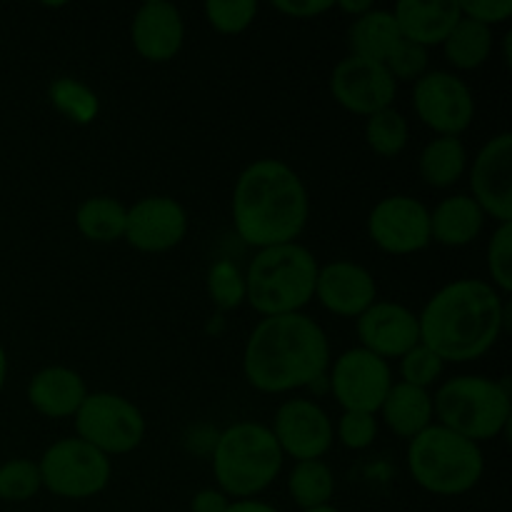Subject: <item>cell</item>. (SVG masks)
<instances>
[{
	"label": "cell",
	"mask_w": 512,
	"mask_h": 512,
	"mask_svg": "<svg viewBox=\"0 0 512 512\" xmlns=\"http://www.w3.org/2000/svg\"><path fill=\"white\" fill-rule=\"evenodd\" d=\"M400 35L423 48L443 45L460 20L458 0H400L393 8Z\"/></svg>",
	"instance_id": "cell-21"
},
{
	"label": "cell",
	"mask_w": 512,
	"mask_h": 512,
	"mask_svg": "<svg viewBox=\"0 0 512 512\" xmlns=\"http://www.w3.org/2000/svg\"><path fill=\"white\" fill-rule=\"evenodd\" d=\"M333 100L353 115L370 118L385 108H393L398 83L383 63L345 55L330 73Z\"/></svg>",
	"instance_id": "cell-13"
},
{
	"label": "cell",
	"mask_w": 512,
	"mask_h": 512,
	"mask_svg": "<svg viewBox=\"0 0 512 512\" xmlns=\"http://www.w3.org/2000/svg\"><path fill=\"white\" fill-rule=\"evenodd\" d=\"M48 98L53 108L75 125H90L100 113L98 93L78 78H58L50 85Z\"/></svg>",
	"instance_id": "cell-30"
},
{
	"label": "cell",
	"mask_w": 512,
	"mask_h": 512,
	"mask_svg": "<svg viewBox=\"0 0 512 512\" xmlns=\"http://www.w3.org/2000/svg\"><path fill=\"white\" fill-rule=\"evenodd\" d=\"M130 43L148 63H168L183 50L185 20L178 5L168 0H148L130 23Z\"/></svg>",
	"instance_id": "cell-19"
},
{
	"label": "cell",
	"mask_w": 512,
	"mask_h": 512,
	"mask_svg": "<svg viewBox=\"0 0 512 512\" xmlns=\"http://www.w3.org/2000/svg\"><path fill=\"white\" fill-rule=\"evenodd\" d=\"M43 490L38 463L28 458L5 460L0 465V500L3 503H28Z\"/></svg>",
	"instance_id": "cell-31"
},
{
	"label": "cell",
	"mask_w": 512,
	"mask_h": 512,
	"mask_svg": "<svg viewBox=\"0 0 512 512\" xmlns=\"http://www.w3.org/2000/svg\"><path fill=\"white\" fill-rule=\"evenodd\" d=\"M368 238L388 255H415L430 245V208L413 195H388L368 213Z\"/></svg>",
	"instance_id": "cell-12"
},
{
	"label": "cell",
	"mask_w": 512,
	"mask_h": 512,
	"mask_svg": "<svg viewBox=\"0 0 512 512\" xmlns=\"http://www.w3.org/2000/svg\"><path fill=\"white\" fill-rule=\"evenodd\" d=\"M378 415L343 413L335 425V440L348 450H365L378 440Z\"/></svg>",
	"instance_id": "cell-37"
},
{
	"label": "cell",
	"mask_w": 512,
	"mask_h": 512,
	"mask_svg": "<svg viewBox=\"0 0 512 512\" xmlns=\"http://www.w3.org/2000/svg\"><path fill=\"white\" fill-rule=\"evenodd\" d=\"M330 363L328 333L305 313L263 318L243 348L245 380L265 395L310 388L328 375Z\"/></svg>",
	"instance_id": "cell-2"
},
{
	"label": "cell",
	"mask_w": 512,
	"mask_h": 512,
	"mask_svg": "<svg viewBox=\"0 0 512 512\" xmlns=\"http://www.w3.org/2000/svg\"><path fill=\"white\" fill-rule=\"evenodd\" d=\"M273 8L283 13L285 18L313 20L328 10H335V3L333 0H275Z\"/></svg>",
	"instance_id": "cell-39"
},
{
	"label": "cell",
	"mask_w": 512,
	"mask_h": 512,
	"mask_svg": "<svg viewBox=\"0 0 512 512\" xmlns=\"http://www.w3.org/2000/svg\"><path fill=\"white\" fill-rule=\"evenodd\" d=\"M408 473L425 493L458 498L483 480L485 455L478 443L433 423L408 443Z\"/></svg>",
	"instance_id": "cell-7"
},
{
	"label": "cell",
	"mask_w": 512,
	"mask_h": 512,
	"mask_svg": "<svg viewBox=\"0 0 512 512\" xmlns=\"http://www.w3.org/2000/svg\"><path fill=\"white\" fill-rule=\"evenodd\" d=\"M413 108L418 120L435 135L460 138L475 120V95L460 75L428 70L413 83Z\"/></svg>",
	"instance_id": "cell-11"
},
{
	"label": "cell",
	"mask_w": 512,
	"mask_h": 512,
	"mask_svg": "<svg viewBox=\"0 0 512 512\" xmlns=\"http://www.w3.org/2000/svg\"><path fill=\"white\" fill-rule=\"evenodd\" d=\"M485 218L488 215L470 195H448L430 210V243L443 248H465L480 238Z\"/></svg>",
	"instance_id": "cell-22"
},
{
	"label": "cell",
	"mask_w": 512,
	"mask_h": 512,
	"mask_svg": "<svg viewBox=\"0 0 512 512\" xmlns=\"http://www.w3.org/2000/svg\"><path fill=\"white\" fill-rule=\"evenodd\" d=\"M470 198L498 223H512V133H498L470 165Z\"/></svg>",
	"instance_id": "cell-16"
},
{
	"label": "cell",
	"mask_w": 512,
	"mask_h": 512,
	"mask_svg": "<svg viewBox=\"0 0 512 512\" xmlns=\"http://www.w3.org/2000/svg\"><path fill=\"white\" fill-rule=\"evenodd\" d=\"M190 228L188 210L170 195H148L128 208L125 243L140 253H168L178 248Z\"/></svg>",
	"instance_id": "cell-14"
},
{
	"label": "cell",
	"mask_w": 512,
	"mask_h": 512,
	"mask_svg": "<svg viewBox=\"0 0 512 512\" xmlns=\"http://www.w3.org/2000/svg\"><path fill=\"white\" fill-rule=\"evenodd\" d=\"M403 35H400L398 20H395L393 10L385 8H370L360 18H355L348 28V55L355 58L375 60L383 63L393 55L398 48Z\"/></svg>",
	"instance_id": "cell-24"
},
{
	"label": "cell",
	"mask_w": 512,
	"mask_h": 512,
	"mask_svg": "<svg viewBox=\"0 0 512 512\" xmlns=\"http://www.w3.org/2000/svg\"><path fill=\"white\" fill-rule=\"evenodd\" d=\"M228 512H280V510L273 508L270 503H263V500L250 498V500H233Z\"/></svg>",
	"instance_id": "cell-41"
},
{
	"label": "cell",
	"mask_w": 512,
	"mask_h": 512,
	"mask_svg": "<svg viewBox=\"0 0 512 512\" xmlns=\"http://www.w3.org/2000/svg\"><path fill=\"white\" fill-rule=\"evenodd\" d=\"M283 463L270 425L255 420L228 425L213 445V475L230 500L258 498L278 480Z\"/></svg>",
	"instance_id": "cell-5"
},
{
	"label": "cell",
	"mask_w": 512,
	"mask_h": 512,
	"mask_svg": "<svg viewBox=\"0 0 512 512\" xmlns=\"http://www.w3.org/2000/svg\"><path fill=\"white\" fill-rule=\"evenodd\" d=\"M300 512H343V510L333 508V505H323V508H313V510H300Z\"/></svg>",
	"instance_id": "cell-44"
},
{
	"label": "cell",
	"mask_w": 512,
	"mask_h": 512,
	"mask_svg": "<svg viewBox=\"0 0 512 512\" xmlns=\"http://www.w3.org/2000/svg\"><path fill=\"white\" fill-rule=\"evenodd\" d=\"M128 205L113 195H90L75 210V228L85 240L98 245L115 243L125 238Z\"/></svg>",
	"instance_id": "cell-26"
},
{
	"label": "cell",
	"mask_w": 512,
	"mask_h": 512,
	"mask_svg": "<svg viewBox=\"0 0 512 512\" xmlns=\"http://www.w3.org/2000/svg\"><path fill=\"white\" fill-rule=\"evenodd\" d=\"M28 403L35 413L43 418L63 420L75 418L83 400L88 398V385L83 375L75 373L73 368L65 365H48L38 370L28 383Z\"/></svg>",
	"instance_id": "cell-20"
},
{
	"label": "cell",
	"mask_w": 512,
	"mask_h": 512,
	"mask_svg": "<svg viewBox=\"0 0 512 512\" xmlns=\"http://www.w3.org/2000/svg\"><path fill=\"white\" fill-rule=\"evenodd\" d=\"M335 8L343 10V13H348V15H353V20H355V18H360L363 13H368V10L373 8V3H370V0H358V3L343 0V3H335Z\"/></svg>",
	"instance_id": "cell-42"
},
{
	"label": "cell",
	"mask_w": 512,
	"mask_h": 512,
	"mask_svg": "<svg viewBox=\"0 0 512 512\" xmlns=\"http://www.w3.org/2000/svg\"><path fill=\"white\" fill-rule=\"evenodd\" d=\"M330 393L343 413L378 415L385 395L393 388L390 363L365 348H350L340 353L328 368Z\"/></svg>",
	"instance_id": "cell-10"
},
{
	"label": "cell",
	"mask_w": 512,
	"mask_h": 512,
	"mask_svg": "<svg viewBox=\"0 0 512 512\" xmlns=\"http://www.w3.org/2000/svg\"><path fill=\"white\" fill-rule=\"evenodd\" d=\"M205 288L210 303L218 310H238L245 303V273L233 260H218L210 265Z\"/></svg>",
	"instance_id": "cell-32"
},
{
	"label": "cell",
	"mask_w": 512,
	"mask_h": 512,
	"mask_svg": "<svg viewBox=\"0 0 512 512\" xmlns=\"http://www.w3.org/2000/svg\"><path fill=\"white\" fill-rule=\"evenodd\" d=\"M38 470L43 488L63 500L95 498L113 480V460L80 438L55 440L38 460Z\"/></svg>",
	"instance_id": "cell-9"
},
{
	"label": "cell",
	"mask_w": 512,
	"mask_h": 512,
	"mask_svg": "<svg viewBox=\"0 0 512 512\" xmlns=\"http://www.w3.org/2000/svg\"><path fill=\"white\" fill-rule=\"evenodd\" d=\"M508 313V298L488 280L458 278L435 290L418 313L420 343L443 363H473L495 348Z\"/></svg>",
	"instance_id": "cell-1"
},
{
	"label": "cell",
	"mask_w": 512,
	"mask_h": 512,
	"mask_svg": "<svg viewBox=\"0 0 512 512\" xmlns=\"http://www.w3.org/2000/svg\"><path fill=\"white\" fill-rule=\"evenodd\" d=\"M355 330H358L360 348L370 350L385 363L400 360L420 343L418 313L395 300H375L355 320Z\"/></svg>",
	"instance_id": "cell-17"
},
{
	"label": "cell",
	"mask_w": 512,
	"mask_h": 512,
	"mask_svg": "<svg viewBox=\"0 0 512 512\" xmlns=\"http://www.w3.org/2000/svg\"><path fill=\"white\" fill-rule=\"evenodd\" d=\"M418 170L423 183L435 190H448L458 185L468 170V148H465L463 138L435 135L420 150Z\"/></svg>",
	"instance_id": "cell-25"
},
{
	"label": "cell",
	"mask_w": 512,
	"mask_h": 512,
	"mask_svg": "<svg viewBox=\"0 0 512 512\" xmlns=\"http://www.w3.org/2000/svg\"><path fill=\"white\" fill-rule=\"evenodd\" d=\"M428 60L430 50L423 45H415L410 40H400L398 48L393 50L388 60H385V68L393 75L395 83H415V80L423 78L428 73Z\"/></svg>",
	"instance_id": "cell-36"
},
{
	"label": "cell",
	"mask_w": 512,
	"mask_h": 512,
	"mask_svg": "<svg viewBox=\"0 0 512 512\" xmlns=\"http://www.w3.org/2000/svg\"><path fill=\"white\" fill-rule=\"evenodd\" d=\"M233 500L218 488H203L190 500V512H228Z\"/></svg>",
	"instance_id": "cell-40"
},
{
	"label": "cell",
	"mask_w": 512,
	"mask_h": 512,
	"mask_svg": "<svg viewBox=\"0 0 512 512\" xmlns=\"http://www.w3.org/2000/svg\"><path fill=\"white\" fill-rule=\"evenodd\" d=\"M283 455L300 460H323V455L333 448L335 430L330 415L315 400L293 398L285 400L275 413L273 425Z\"/></svg>",
	"instance_id": "cell-15"
},
{
	"label": "cell",
	"mask_w": 512,
	"mask_h": 512,
	"mask_svg": "<svg viewBox=\"0 0 512 512\" xmlns=\"http://www.w3.org/2000/svg\"><path fill=\"white\" fill-rule=\"evenodd\" d=\"M260 5L255 0H208L203 5L205 20L220 35H240L255 23Z\"/></svg>",
	"instance_id": "cell-33"
},
{
	"label": "cell",
	"mask_w": 512,
	"mask_h": 512,
	"mask_svg": "<svg viewBox=\"0 0 512 512\" xmlns=\"http://www.w3.org/2000/svg\"><path fill=\"white\" fill-rule=\"evenodd\" d=\"M493 43V28H485V25L460 15L455 28L445 38L443 53L455 70H478L488 63Z\"/></svg>",
	"instance_id": "cell-27"
},
{
	"label": "cell",
	"mask_w": 512,
	"mask_h": 512,
	"mask_svg": "<svg viewBox=\"0 0 512 512\" xmlns=\"http://www.w3.org/2000/svg\"><path fill=\"white\" fill-rule=\"evenodd\" d=\"M443 373L445 363L423 343H418L400 358V383H408L413 388L430 390L443 378Z\"/></svg>",
	"instance_id": "cell-35"
},
{
	"label": "cell",
	"mask_w": 512,
	"mask_h": 512,
	"mask_svg": "<svg viewBox=\"0 0 512 512\" xmlns=\"http://www.w3.org/2000/svg\"><path fill=\"white\" fill-rule=\"evenodd\" d=\"M75 438L83 443L93 445L110 460L115 455H128L140 448L145 440V415L140 413L133 400L123 398L118 393L98 390L88 393L83 405L78 408L73 418Z\"/></svg>",
	"instance_id": "cell-8"
},
{
	"label": "cell",
	"mask_w": 512,
	"mask_h": 512,
	"mask_svg": "<svg viewBox=\"0 0 512 512\" xmlns=\"http://www.w3.org/2000/svg\"><path fill=\"white\" fill-rule=\"evenodd\" d=\"M318 258L300 243L255 250L245 270V303L263 318L303 313L315 298Z\"/></svg>",
	"instance_id": "cell-4"
},
{
	"label": "cell",
	"mask_w": 512,
	"mask_h": 512,
	"mask_svg": "<svg viewBox=\"0 0 512 512\" xmlns=\"http://www.w3.org/2000/svg\"><path fill=\"white\" fill-rule=\"evenodd\" d=\"M5 380H8V353H5L3 343H0V393L5 388Z\"/></svg>",
	"instance_id": "cell-43"
},
{
	"label": "cell",
	"mask_w": 512,
	"mask_h": 512,
	"mask_svg": "<svg viewBox=\"0 0 512 512\" xmlns=\"http://www.w3.org/2000/svg\"><path fill=\"white\" fill-rule=\"evenodd\" d=\"M315 300L338 318L358 320L378 300V283L365 265L353 260H333L318 268Z\"/></svg>",
	"instance_id": "cell-18"
},
{
	"label": "cell",
	"mask_w": 512,
	"mask_h": 512,
	"mask_svg": "<svg viewBox=\"0 0 512 512\" xmlns=\"http://www.w3.org/2000/svg\"><path fill=\"white\" fill-rule=\"evenodd\" d=\"M463 18L475 20V23L493 28V25L505 23L512 15V0H463L458 3Z\"/></svg>",
	"instance_id": "cell-38"
},
{
	"label": "cell",
	"mask_w": 512,
	"mask_h": 512,
	"mask_svg": "<svg viewBox=\"0 0 512 512\" xmlns=\"http://www.w3.org/2000/svg\"><path fill=\"white\" fill-rule=\"evenodd\" d=\"M433 413L435 423L478 445L500 438L512 418L508 380L455 375L435 390Z\"/></svg>",
	"instance_id": "cell-6"
},
{
	"label": "cell",
	"mask_w": 512,
	"mask_h": 512,
	"mask_svg": "<svg viewBox=\"0 0 512 512\" xmlns=\"http://www.w3.org/2000/svg\"><path fill=\"white\" fill-rule=\"evenodd\" d=\"M410 140V123L398 108H385L365 118V143L380 158H398Z\"/></svg>",
	"instance_id": "cell-29"
},
{
	"label": "cell",
	"mask_w": 512,
	"mask_h": 512,
	"mask_svg": "<svg viewBox=\"0 0 512 512\" xmlns=\"http://www.w3.org/2000/svg\"><path fill=\"white\" fill-rule=\"evenodd\" d=\"M288 493L300 510L333 505L335 473L325 460H300L288 475Z\"/></svg>",
	"instance_id": "cell-28"
},
{
	"label": "cell",
	"mask_w": 512,
	"mask_h": 512,
	"mask_svg": "<svg viewBox=\"0 0 512 512\" xmlns=\"http://www.w3.org/2000/svg\"><path fill=\"white\" fill-rule=\"evenodd\" d=\"M233 225L255 250L298 243L310 220V193L285 160H253L233 188Z\"/></svg>",
	"instance_id": "cell-3"
},
{
	"label": "cell",
	"mask_w": 512,
	"mask_h": 512,
	"mask_svg": "<svg viewBox=\"0 0 512 512\" xmlns=\"http://www.w3.org/2000/svg\"><path fill=\"white\" fill-rule=\"evenodd\" d=\"M488 273L493 280V288L498 290L503 298L512 293V223H498L493 230L488 243Z\"/></svg>",
	"instance_id": "cell-34"
},
{
	"label": "cell",
	"mask_w": 512,
	"mask_h": 512,
	"mask_svg": "<svg viewBox=\"0 0 512 512\" xmlns=\"http://www.w3.org/2000/svg\"><path fill=\"white\" fill-rule=\"evenodd\" d=\"M378 413L383 418L385 428L393 435H398V438L408 440V443L415 435H420L435 423L430 390L413 388V385L400 383V380L393 383Z\"/></svg>",
	"instance_id": "cell-23"
}]
</instances>
